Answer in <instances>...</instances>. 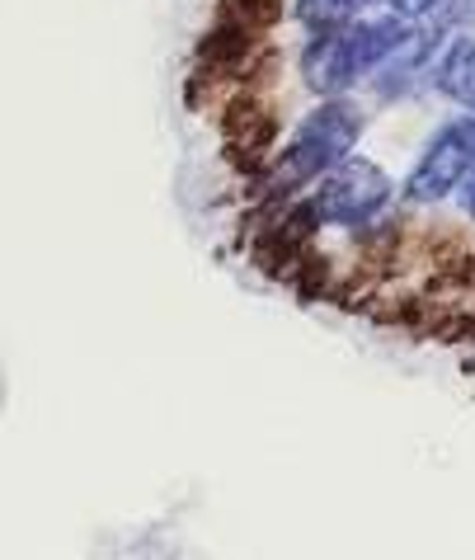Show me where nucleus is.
<instances>
[{"mask_svg": "<svg viewBox=\"0 0 475 560\" xmlns=\"http://www.w3.org/2000/svg\"><path fill=\"white\" fill-rule=\"evenodd\" d=\"M391 198L395 184L387 170L377 161H363V155H348V161H340L330 175L311 184V194L297 203V217L306 222V231H325V226L363 231L391 208Z\"/></svg>", "mask_w": 475, "mask_h": 560, "instance_id": "2", "label": "nucleus"}, {"mask_svg": "<svg viewBox=\"0 0 475 560\" xmlns=\"http://www.w3.org/2000/svg\"><path fill=\"white\" fill-rule=\"evenodd\" d=\"M475 165V118H448L428 137L415 170L405 179L409 203H442L448 194L462 189V179Z\"/></svg>", "mask_w": 475, "mask_h": 560, "instance_id": "3", "label": "nucleus"}, {"mask_svg": "<svg viewBox=\"0 0 475 560\" xmlns=\"http://www.w3.org/2000/svg\"><path fill=\"white\" fill-rule=\"evenodd\" d=\"M456 194H462V212L475 217V165H471V175L462 179V189H456Z\"/></svg>", "mask_w": 475, "mask_h": 560, "instance_id": "7", "label": "nucleus"}, {"mask_svg": "<svg viewBox=\"0 0 475 560\" xmlns=\"http://www.w3.org/2000/svg\"><path fill=\"white\" fill-rule=\"evenodd\" d=\"M363 5H387V0H363Z\"/></svg>", "mask_w": 475, "mask_h": 560, "instance_id": "8", "label": "nucleus"}, {"mask_svg": "<svg viewBox=\"0 0 475 560\" xmlns=\"http://www.w3.org/2000/svg\"><path fill=\"white\" fill-rule=\"evenodd\" d=\"M363 128H367V114L348 95L344 100H320L311 114H301L293 137H287V147L269 161L259 189H264L269 198H287V194L311 189L320 175H330L334 165L354 155Z\"/></svg>", "mask_w": 475, "mask_h": 560, "instance_id": "1", "label": "nucleus"}, {"mask_svg": "<svg viewBox=\"0 0 475 560\" xmlns=\"http://www.w3.org/2000/svg\"><path fill=\"white\" fill-rule=\"evenodd\" d=\"M297 75L316 100H344L348 90L363 81L358 61L348 52L344 28H334V34H306L301 52H297Z\"/></svg>", "mask_w": 475, "mask_h": 560, "instance_id": "4", "label": "nucleus"}, {"mask_svg": "<svg viewBox=\"0 0 475 560\" xmlns=\"http://www.w3.org/2000/svg\"><path fill=\"white\" fill-rule=\"evenodd\" d=\"M363 14V0H293V20L306 34H334Z\"/></svg>", "mask_w": 475, "mask_h": 560, "instance_id": "6", "label": "nucleus"}, {"mask_svg": "<svg viewBox=\"0 0 475 560\" xmlns=\"http://www.w3.org/2000/svg\"><path fill=\"white\" fill-rule=\"evenodd\" d=\"M428 75H434L438 95H448L452 104H462L466 114H475V38L442 43V52L434 57Z\"/></svg>", "mask_w": 475, "mask_h": 560, "instance_id": "5", "label": "nucleus"}]
</instances>
